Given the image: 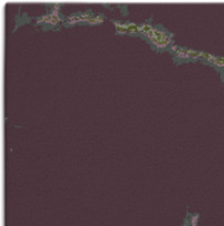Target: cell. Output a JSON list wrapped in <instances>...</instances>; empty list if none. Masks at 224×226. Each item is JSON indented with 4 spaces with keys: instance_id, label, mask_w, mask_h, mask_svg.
<instances>
[{
    "instance_id": "5",
    "label": "cell",
    "mask_w": 224,
    "mask_h": 226,
    "mask_svg": "<svg viewBox=\"0 0 224 226\" xmlns=\"http://www.w3.org/2000/svg\"><path fill=\"white\" fill-rule=\"evenodd\" d=\"M59 8H60V5H55V6H54V7H53V10H57V12Z\"/></svg>"
},
{
    "instance_id": "3",
    "label": "cell",
    "mask_w": 224,
    "mask_h": 226,
    "mask_svg": "<svg viewBox=\"0 0 224 226\" xmlns=\"http://www.w3.org/2000/svg\"><path fill=\"white\" fill-rule=\"evenodd\" d=\"M102 21H103V18H102V17H99V16H93L92 18L90 19V20H88V22L87 24H99V22H102Z\"/></svg>"
},
{
    "instance_id": "1",
    "label": "cell",
    "mask_w": 224,
    "mask_h": 226,
    "mask_svg": "<svg viewBox=\"0 0 224 226\" xmlns=\"http://www.w3.org/2000/svg\"><path fill=\"white\" fill-rule=\"evenodd\" d=\"M38 22L42 24V22H45V24H57L60 22V17L57 12H52L49 15H45V16H42L38 19Z\"/></svg>"
},
{
    "instance_id": "4",
    "label": "cell",
    "mask_w": 224,
    "mask_h": 226,
    "mask_svg": "<svg viewBox=\"0 0 224 226\" xmlns=\"http://www.w3.org/2000/svg\"><path fill=\"white\" fill-rule=\"evenodd\" d=\"M126 26H127V32H137L139 30L136 24H126Z\"/></svg>"
},
{
    "instance_id": "2",
    "label": "cell",
    "mask_w": 224,
    "mask_h": 226,
    "mask_svg": "<svg viewBox=\"0 0 224 226\" xmlns=\"http://www.w3.org/2000/svg\"><path fill=\"white\" fill-rule=\"evenodd\" d=\"M77 22H81V17L80 13L74 15V16H71L67 18V24H77Z\"/></svg>"
}]
</instances>
